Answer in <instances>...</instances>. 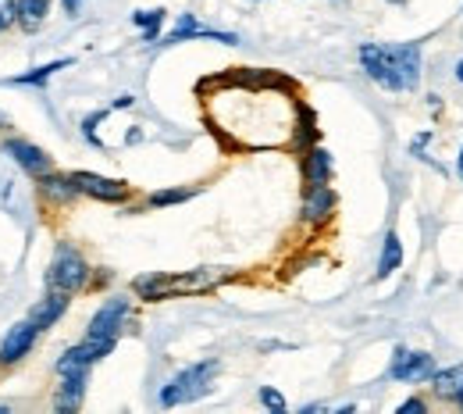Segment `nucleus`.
Wrapping results in <instances>:
<instances>
[{"instance_id": "f257e3e1", "label": "nucleus", "mask_w": 463, "mask_h": 414, "mask_svg": "<svg viewBox=\"0 0 463 414\" xmlns=\"http://www.w3.org/2000/svg\"><path fill=\"white\" fill-rule=\"evenodd\" d=\"M218 375H222V361H218V357L185 364L182 371H175L172 379L161 386L157 404H161V408H182V404L203 400V397L214 390V379H218Z\"/></svg>"}, {"instance_id": "f03ea898", "label": "nucleus", "mask_w": 463, "mask_h": 414, "mask_svg": "<svg viewBox=\"0 0 463 414\" xmlns=\"http://www.w3.org/2000/svg\"><path fill=\"white\" fill-rule=\"evenodd\" d=\"M43 286L68 296H79L82 290L93 286V268H90V261L82 257L79 246H71V243L54 246V257H51V265L43 272Z\"/></svg>"}, {"instance_id": "7ed1b4c3", "label": "nucleus", "mask_w": 463, "mask_h": 414, "mask_svg": "<svg viewBox=\"0 0 463 414\" xmlns=\"http://www.w3.org/2000/svg\"><path fill=\"white\" fill-rule=\"evenodd\" d=\"M356 58H360L364 75H367L374 86H382V90H389V93H406L403 79H400V72H396V64H392V54H389V43H364Z\"/></svg>"}, {"instance_id": "20e7f679", "label": "nucleus", "mask_w": 463, "mask_h": 414, "mask_svg": "<svg viewBox=\"0 0 463 414\" xmlns=\"http://www.w3.org/2000/svg\"><path fill=\"white\" fill-rule=\"evenodd\" d=\"M128 314H132V296H125V294L108 296V300L97 307V314L90 318L86 336H93V340H118L121 329H125V322H128Z\"/></svg>"}, {"instance_id": "39448f33", "label": "nucleus", "mask_w": 463, "mask_h": 414, "mask_svg": "<svg viewBox=\"0 0 463 414\" xmlns=\"http://www.w3.org/2000/svg\"><path fill=\"white\" fill-rule=\"evenodd\" d=\"M0 154H7L29 178H40V176H47V172H54V158H51L43 147H36L33 140L4 136V140H0Z\"/></svg>"}, {"instance_id": "423d86ee", "label": "nucleus", "mask_w": 463, "mask_h": 414, "mask_svg": "<svg viewBox=\"0 0 463 414\" xmlns=\"http://www.w3.org/2000/svg\"><path fill=\"white\" fill-rule=\"evenodd\" d=\"M40 336H43V332L36 329L33 318L14 322V325L4 332V340H0V368H18L25 357L36 351V340H40Z\"/></svg>"}, {"instance_id": "0eeeda50", "label": "nucleus", "mask_w": 463, "mask_h": 414, "mask_svg": "<svg viewBox=\"0 0 463 414\" xmlns=\"http://www.w3.org/2000/svg\"><path fill=\"white\" fill-rule=\"evenodd\" d=\"M115 347H118V340H93V336H86L82 343L68 347V351L54 361V371H58V375H64V371H90L97 361L115 354Z\"/></svg>"}, {"instance_id": "6e6552de", "label": "nucleus", "mask_w": 463, "mask_h": 414, "mask_svg": "<svg viewBox=\"0 0 463 414\" xmlns=\"http://www.w3.org/2000/svg\"><path fill=\"white\" fill-rule=\"evenodd\" d=\"M435 357L428 354V351H406V347H396L392 351V364H389V375L396 379V382H431V375H435Z\"/></svg>"}, {"instance_id": "1a4fd4ad", "label": "nucleus", "mask_w": 463, "mask_h": 414, "mask_svg": "<svg viewBox=\"0 0 463 414\" xmlns=\"http://www.w3.org/2000/svg\"><path fill=\"white\" fill-rule=\"evenodd\" d=\"M71 182L79 186L82 197L100 200V204H125L132 197V186L125 178H108L97 172H71Z\"/></svg>"}, {"instance_id": "9d476101", "label": "nucleus", "mask_w": 463, "mask_h": 414, "mask_svg": "<svg viewBox=\"0 0 463 414\" xmlns=\"http://www.w3.org/2000/svg\"><path fill=\"white\" fill-rule=\"evenodd\" d=\"M225 279H232L229 268H196V272L168 275V300H172V296H189V294H211V290H218Z\"/></svg>"}, {"instance_id": "9b49d317", "label": "nucleus", "mask_w": 463, "mask_h": 414, "mask_svg": "<svg viewBox=\"0 0 463 414\" xmlns=\"http://www.w3.org/2000/svg\"><path fill=\"white\" fill-rule=\"evenodd\" d=\"M335 207H339V197H335L332 182H325V186H307L303 204H299V218H303L307 226H325V222H332Z\"/></svg>"}, {"instance_id": "f8f14e48", "label": "nucleus", "mask_w": 463, "mask_h": 414, "mask_svg": "<svg viewBox=\"0 0 463 414\" xmlns=\"http://www.w3.org/2000/svg\"><path fill=\"white\" fill-rule=\"evenodd\" d=\"M86 390H90V371H64L58 375V386H54V411L58 414H75L86 400Z\"/></svg>"}, {"instance_id": "ddd939ff", "label": "nucleus", "mask_w": 463, "mask_h": 414, "mask_svg": "<svg viewBox=\"0 0 463 414\" xmlns=\"http://www.w3.org/2000/svg\"><path fill=\"white\" fill-rule=\"evenodd\" d=\"M68 303H71V296H68V294L47 290V294H43L36 303H33V307H29V318L36 322V329H40V332H51L61 318L68 314Z\"/></svg>"}, {"instance_id": "4468645a", "label": "nucleus", "mask_w": 463, "mask_h": 414, "mask_svg": "<svg viewBox=\"0 0 463 414\" xmlns=\"http://www.w3.org/2000/svg\"><path fill=\"white\" fill-rule=\"evenodd\" d=\"M36 189H40V200L51 204V207H68L75 197H82L79 186L71 182V176H61L58 168L36 178Z\"/></svg>"}, {"instance_id": "2eb2a0df", "label": "nucleus", "mask_w": 463, "mask_h": 414, "mask_svg": "<svg viewBox=\"0 0 463 414\" xmlns=\"http://www.w3.org/2000/svg\"><path fill=\"white\" fill-rule=\"evenodd\" d=\"M196 36H207V40H222V43H239V36H235V33L203 29V25L196 22V14H193V11H185V14H178L175 29L168 33V36H165V47H172V43H185V40H196Z\"/></svg>"}, {"instance_id": "dca6fc26", "label": "nucleus", "mask_w": 463, "mask_h": 414, "mask_svg": "<svg viewBox=\"0 0 463 414\" xmlns=\"http://www.w3.org/2000/svg\"><path fill=\"white\" fill-rule=\"evenodd\" d=\"M335 176V158L325 150V147H307L303 150V182L307 186H325Z\"/></svg>"}, {"instance_id": "f3484780", "label": "nucleus", "mask_w": 463, "mask_h": 414, "mask_svg": "<svg viewBox=\"0 0 463 414\" xmlns=\"http://www.w3.org/2000/svg\"><path fill=\"white\" fill-rule=\"evenodd\" d=\"M389 54H392V64H396L403 86L406 90H413L417 79H420V43H392Z\"/></svg>"}, {"instance_id": "a211bd4d", "label": "nucleus", "mask_w": 463, "mask_h": 414, "mask_svg": "<svg viewBox=\"0 0 463 414\" xmlns=\"http://www.w3.org/2000/svg\"><path fill=\"white\" fill-rule=\"evenodd\" d=\"M51 7H54V0H18V29L29 36L40 33L51 18Z\"/></svg>"}, {"instance_id": "6ab92c4d", "label": "nucleus", "mask_w": 463, "mask_h": 414, "mask_svg": "<svg viewBox=\"0 0 463 414\" xmlns=\"http://www.w3.org/2000/svg\"><path fill=\"white\" fill-rule=\"evenodd\" d=\"M463 390V364H449V368H435L431 375V393L439 400H457Z\"/></svg>"}, {"instance_id": "aec40b11", "label": "nucleus", "mask_w": 463, "mask_h": 414, "mask_svg": "<svg viewBox=\"0 0 463 414\" xmlns=\"http://www.w3.org/2000/svg\"><path fill=\"white\" fill-rule=\"evenodd\" d=\"M132 294L136 300H146V303L168 300V272H146V275L132 279Z\"/></svg>"}, {"instance_id": "412c9836", "label": "nucleus", "mask_w": 463, "mask_h": 414, "mask_svg": "<svg viewBox=\"0 0 463 414\" xmlns=\"http://www.w3.org/2000/svg\"><path fill=\"white\" fill-rule=\"evenodd\" d=\"M68 64H71V58L47 61V64H40V68H29L25 75H11V79H4V86H47V82L54 79V72L68 68Z\"/></svg>"}, {"instance_id": "4be33fe9", "label": "nucleus", "mask_w": 463, "mask_h": 414, "mask_svg": "<svg viewBox=\"0 0 463 414\" xmlns=\"http://www.w3.org/2000/svg\"><path fill=\"white\" fill-rule=\"evenodd\" d=\"M165 18H168L165 7H139V11H132V25L143 29V43H154V40L161 36Z\"/></svg>"}, {"instance_id": "5701e85b", "label": "nucleus", "mask_w": 463, "mask_h": 414, "mask_svg": "<svg viewBox=\"0 0 463 414\" xmlns=\"http://www.w3.org/2000/svg\"><path fill=\"white\" fill-rule=\"evenodd\" d=\"M400 265H403V239L389 233L382 243V257H378V279H389L392 272H400Z\"/></svg>"}, {"instance_id": "b1692460", "label": "nucleus", "mask_w": 463, "mask_h": 414, "mask_svg": "<svg viewBox=\"0 0 463 414\" xmlns=\"http://www.w3.org/2000/svg\"><path fill=\"white\" fill-rule=\"evenodd\" d=\"M196 197V189L193 186H178V189H154L150 197H146V207H175V204H185V200H193Z\"/></svg>"}, {"instance_id": "393cba45", "label": "nucleus", "mask_w": 463, "mask_h": 414, "mask_svg": "<svg viewBox=\"0 0 463 414\" xmlns=\"http://www.w3.org/2000/svg\"><path fill=\"white\" fill-rule=\"evenodd\" d=\"M257 400H260V404H264V408H268L271 414H286V411H289L286 397H282L275 386H260V390H257Z\"/></svg>"}, {"instance_id": "a878e982", "label": "nucleus", "mask_w": 463, "mask_h": 414, "mask_svg": "<svg viewBox=\"0 0 463 414\" xmlns=\"http://www.w3.org/2000/svg\"><path fill=\"white\" fill-rule=\"evenodd\" d=\"M18 29V0H0V36Z\"/></svg>"}, {"instance_id": "bb28decb", "label": "nucleus", "mask_w": 463, "mask_h": 414, "mask_svg": "<svg viewBox=\"0 0 463 414\" xmlns=\"http://www.w3.org/2000/svg\"><path fill=\"white\" fill-rule=\"evenodd\" d=\"M396 411L400 414H424L428 411V400H424V397H410V400H403Z\"/></svg>"}, {"instance_id": "cd10ccee", "label": "nucleus", "mask_w": 463, "mask_h": 414, "mask_svg": "<svg viewBox=\"0 0 463 414\" xmlns=\"http://www.w3.org/2000/svg\"><path fill=\"white\" fill-rule=\"evenodd\" d=\"M61 7H64V14H79L82 0H61Z\"/></svg>"}, {"instance_id": "c85d7f7f", "label": "nucleus", "mask_w": 463, "mask_h": 414, "mask_svg": "<svg viewBox=\"0 0 463 414\" xmlns=\"http://www.w3.org/2000/svg\"><path fill=\"white\" fill-rule=\"evenodd\" d=\"M11 129H14V125H11V119L0 111V132H11Z\"/></svg>"}, {"instance_id": "c756f323", "label": "nucleus", "mask_w": 463, "mask_h": 414, "mask_svg": "<svg viewBox=\"0 0 463 414\" xmlns=\"http://www.w3.org/2000/svg\"><path fill=\"white\" fill-rule=\"evenodd\" d=\"M457 82H463V58L457 61Z\"/></svg>"}, {"instance_id": "7c9ffc66", "label": "nucleus", "mask_w": 463, "mask_h": 414, "mask_svg": "<svg viewBox=\"0 0 463 414\" xmlns=\"http://www.w3.org/2000/svg\"><path fill=\"white\" fill-rule=\"evenodd\" d=\"M457 172H460V178H463V147H460V161H457Z\"/></svg>"}, {"instance_id": "2f4dec72", "label": "nucleus", "mask_w": 463, "mask_h": 414, "mask_svg": "<svg viewBox=\"0 0 463 414\" xmlns=\"http://www.w3.org/2000/svg\"><path fill=\"white\" fill-rule=\"evenodd\" d=\"M389 4H396V7H403V4H406V0H389Z\"/></svg>"}, {"instance_id": "473e14b6", "label": "nucleus", "mask_w": 463, "mask_h": 414, "mask_svg": "<svg viewBox=\"0 0 463 414\" xmlns=\"http://www.w3.org/2000/svg\"><path fill=\"white\" fill-rule=\"evenodd\" d=\"M453 404H460V408H463V390H460V397H457V400H453Z\"/></svg>"}]
</instances>
